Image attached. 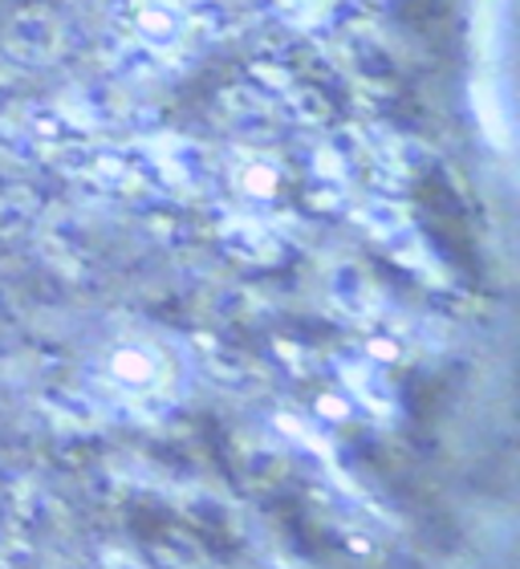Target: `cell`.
I'll return each mask as SVG.
<instances>
[{"label":"cell","instance_id":"cell-3","mask_svg":"<svg viewBox=\"0 0 520 569\" xmlns=\"http://www.w3.org/2000/svg\"><path fill=\"white\" fill-rule=\"evenodd\" d=\"M134 33H139L151 49L171 46V41H176V33H179L176 12L167 9L163 0H151V4H142V9H139V21H134Z\"/></svg>","mask_w":520,"mask_h":569},{"label":"cell","instance_id":"cell-4","mask_svg":"<svg viewBox=\"0 0 520 569\" xmlns=\"http://www.w3.org/2000/svg\"><path fill=\"white\" fill-rule=\"evenodd\" d=\"M114 379L127 382V387H151L154 382V355L130 346V350H119L114 355Z\"/></svg>","mask_w":520,"mask_h":569},{"label":"cell","instance_id":"cell-5","mask_svg":"<svg viewBox=\"0 0 520 569\" xmlns=\"http://www.w3.org/2000/svg\"><path fill=\"white\" fill-rule=\"evenodd\" d=\"M284 9H293V12H309V9H318L321 0H281Z\"/></svg>","mask_w":520,"mask_h":569},{"label":"cell","instance_id":"cell-2","mask_svg":"<svg viewBox=\"0 0 520 569\" xmlns=\"http://www.w3.org/2000/svg\"><path fill=\"white\" fill-rule=\"evenodd\" d=\"M37 208H41V200L29 188H0V237L12 240L29 232L37 220Z\"/></svg>","mask_w":520,"mask_h":569},{"label":"cell","instance_id":"cell-1","mask_svg":"<svg viewBox=\"0 0 520 569\" xmlns=\"http://www.w3.org/2000/svg\"><path fill=\"white\" fill-rule=\"evenodd\" d=\"M0 49L24 70H49L70 53V24L53 4L33 0L9 12V21L0 29Z\"/></svg>","mask_w":520,"mask_h":569}]
</instances>
